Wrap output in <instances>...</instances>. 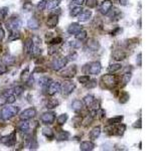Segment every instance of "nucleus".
<instances>
[{
  "instance_id": "cd10ccee",
  "label": "nucleus",
  "mask_w": 161,
  "mask_h": 151,
  "mask_svg": "<svg viewBox=\"0 0 161 151\" xmlns=\"http://www.w3.org/2000/svg\"><path fill=\"white\" fill-rule=\"evenodd\" d=\"M70 137V133L67 131H63L62 130L60 133H58V135L57 136V140L58 141H65V140H67Z\"/></svg>"
},
{
  "instance_id": "8fccbe9b",
  "label": "nucleus",
  "mask_w": 161,
  "mask_h": 151,
  "mask_svg": "<svg viewBox=\"0 0 161 151\" xmlns=\"http://www.w3.org/2000/svg\"><path fill=\"white\" fill-rule=\"evenodd\" d=\"M69 45H70L71 47H74V49H79V47H80V41L78 40H71V41L69 42Z\"/></svg>"
},
{
  "instance_id": "423d86ee",
  "label": "nucleus",
  "mask_w": 161,
  "mask_h": 151,
  "mask_svg": "<svg viewBox=\"0 0 161 151\" xmlns=\"http://www.w3.org/2000/svg\"><path fill=\"white\" fill-rule=\"evenodd\" d=\"M54 120H56V114L53 112H45L40 117V121L45 125L53 124L54 122Z\"/></svg>"
},
{
  "instance_id": "680f3d73",
  "label": "nucleus",
  "mask_w": 161,
  "mask_h": 151,
  "mask_svg": "<svg viewBox=\"0 0 161 151\" xmlns=\"http://www.w3.org/2000/svg\"><path fill=\"white\" fill-rule=\"evenodd\" d=\"M120 31H122L121 27H117V28H115V29H114L113 31L111 32V35H114V36H115V35H117V34L119 33Z\"/></svg>"
},
{
  "instance_id": "a878e982",
  "label": "nucleus",
  "mask_w": 161,
  "mask_h": 151,
  "mask_svg": "<svg viewBox=\"0 0 161 151\" xmlns=\"http://www.w3.org/2000/svg\"><path fill=\"white\" fill-rule=\"evenodd\" d=\"M60 4H61V0H48L45 8H48V10H52V9H54V8H57Z\"/></svg>"
},
{
  "instance_id": "052dcab7",
  "label": "nucleus",
  "mask_w": 161,
  "mask_h": 151,
  "mask_svg": "<svg viewBox=\"0 0 161 151\" xmlns=\"http://www.w3.org/2000/svg\"><path fill=\"white\" fill-rule=\"evenodd\" d=\"M4 36H5V32H4L3 28L1 27V23H0V41L3 40Z\"/></svg>"
},
{
  "instance_id": "4d7b16f0",
  "label": "nucleus",
  "mask_w": 161,
  "mask_h": 151,
  "mask_svg": "<svg viewBox=\"0 0 161 151\" xmlns=\"http://www.w3.org/2000/svg\"><path fill=\"white\" fill-rule=\"evenodd\" d=\"M133 127L134 128H139V129H141L142 128V120L141 119H138L136 122H135L133 124Z\"/></svg>"
},
{
  "instance_id": "f704fd0d",
  "label": "nucleus",
  "mask_w": 161,
  "mask_h": 151,
  "mask_svg": "<svg viewBox=\"0 0 161 151\" xmlns=\"http://www.w3.org/2000/svg\"><path fill=\"white\" fill-rule=\"evenodd\" d=\"M129 99H130V95L127 92H123V93H121L120 97H119V102L121 104H126V103L129 101Z\"/></svg>"
},
{
  "instance_id": "0eeeda50",
  "label": "nucleus",
  "mask_w": 161,
  "mask_h": 151,
  "mask_svg": "<svg viewBox=\"0 0 161 151\" xmlns=\"http://www.w3.org/2000/svg\"><path fill=\"white\" fill-rule=\"evenodd\" d=\"M65 70H62L61 72V76L63 77V78H67V79H71V78H74L77 74V68L76 66H71V67H65L63 68Z\"/></svg>"
},
{
  "instance_id": "aec40b11",
  "label": "nucleus",
  "mask_w": 161,
  "mask_h": 151,
  "mask_svg": "<svg viewBox=\"0 0 161 151\" xmlns=\"http://www.w3.org/2000/svg\"><path fill=\"white\" fill-rule=\"evenodd\" d=\"M27 26L32 30L39 29V21L37 20L35 17H31V18L27 21Z\"/></svg>"
},
{
  "instance_id": "c85d7f7f",
  "label": "nucleus",
  "mask_w": 161,
  "mask_h": 151,
  "mask_svg": "<svg viewBox=\"0 0 161 151\" xmlns=\"http://www.w3.org/2000/svg\"><path fill=\"white\" fill-rule=\"evenodd\" d=\"M50 82H52V80H50L48 77H41L39 81V86H41V87L46 88V87H48Z\"/></svg>"
},
{
  "instance_id": "a19ab883",
  "label": "nucleus",
  "mask_w": 161,
  "mask_h": 151,
  "mask_svg": "<svg viewBox=\"0 0 161 151\" xmlns=\"http://www.w3.org/2000/svg\"><path fill=\"white\" fill-rule=\"evenodd\" d=\"M93 120H94V117H93L92 115H87L86 117H85V119L82 121V123L84 126H89V125H91Z\"/></svg>"
},
{
  "instance_id": "c9c22d12",
  "label": "nucleus",
  "mask_w": 161,
  "mask_h": 151,
  "mask_svg": "<svg viewBox=\"0 0 161 151\" xmlns=\"http://www.w3.org/2000/svg\"><path fill=\"white\" fill-rule=\"evenodd\" d=\"M97 85H98L97 80L93 79V80H89L87 83H85V87H86L87 89H94L97 87Z\"/></svg>"
},
{
  "instance_id": "c03bdc74",
  "label": "nucleus",
  "mask_w": 161,
  "mask_h": 151,
  "mask_svg": "<svg viewBox=\"0 0 161 151\" xmlns=\"http://www.w3.org/2000/svg\"><path fill=\"white\" fill-rule=\"evenodd\" d=\"M8 7H2L0 8V18L1 19H5L7 17V14H8Z\"/></svg>"
},
{
  "instance_id": "69168bd1",
  "label": "nucleus",
  "mask_w": 161,
  "mask_h": 151,
  "mask_svg": "<svg viewBox=\"0 0 161 151\" xmlns=\"http://www.w3.org/2000/svg\"><path fill=\"white\" fill-rule=\"evenodd\" d=\"M119 3L122 6H126L128 4V0H119Z\"/></svg>"
},
{
  "instance_id": "473e14b6",
  "label": "nucleus",
  "mask_w": 161,
  "mask_h": 151,
  "mask_svg": "<svg viewBox=\"0 0 161 151\" xmlns=\"http://www.w3.org/2000/svg\"><path fill=\"white\" fill-rule=\"evenodd\" d=\"M131 78H132V74H131V73H125V74L122 76V86L123 87L129 83L131 81Z\"/></svg>"
},
{
  "instance_id": "7ed1b4c3",
  "label": "nucleus",
  "mask_w": 161,
  "mask_h": 151,
  "mask_svg": "<svg viewBox=\"0 0 161 151\" xmlns=\"http://www.w3.org/2000/svg\"><path fill=\"white\" fill-rule=\"evenodd\" d=\"M102 82L106 86V88L112 89L118 84V77L115 75H105L102 77Z\"/></svg>"
},
{
  "instance_id": "39448f33",
  "label": "nucleus",
  "mask_w": 161,
  "mask_h": 151,
  "mask_svg": "<svg viewBox=\"0 0 161 151\" xmlns=\"http://www.w3.org/2000/svg\"><path fill=\"white\" fill-rule=\"evenodd\" d=\"M0 141H1L2 144L7 146V147H12V146H14V144L16 143V132L14 131L10 133L9 135L1 137Z\"/></svg>"
},
{
  "instance_id": "b1692460",
  "label": "nucleus",
  "mask_w": 161,
  "mask_h": 151,
  "mask_svg": "<svg viewBox=\"0 0 161 151\" xmlns=\"http://www.w3.org/2000/svg\"><path fill=\"white\" fill-rule=\"evenodd\" d=\"M33 40L32 38H27L24 42V53L25 54H29L33 47Z\"/></svg>"
},
{
  "instance_id": "f8f14e48",
  "label": "nucleus",
  "mask_w": 161,
  "mask_h": 151,
  "mask_svg": "<svg viewBox=\"0 0 161 151\" xmlns=\"http://www.w3.org/2000/svg\"><path fill=\"white\" fill-rule=\"evenodd\" d=\"M111 8H113V3L111 0H105V1L102 2L100 6V12L102 14L107 15L111 10Z\"/></svg>"
},
{
  "instance_id": "9d476101",
  "label": "nucleus",
  "mask_w": 161,
  "mask_h": 151,
  "mask_svg": "<svg viewBox=\"0 0 161 151\" xmlns=\"http://www.w3.org/2000/svg\"><path fill=\"white\" fill-rule=\"evenodd\" d=\"M61 84L58 82H50V84L48 87V94L49 96H53L61 92Z\"/></svg>"
},
{
  "instance_id": "6ab92c4d",
  "label": "nucleus",
  "mask_w": 161,
  "mask_h": 151,
  "mask_svg": "<svg viewBox=\"0 0 161 151\" xmlns=\"http://www.w3.org/2000/svg\"><path fill=\"white\" fill-rule=\"evenodd\" d=\"M58 15H52L50 17H48V22H46L48 27H49V28H54L58 25Z\"/></svg>"
},
{
  "instance_id": "9b49d317",
  "label": "nucleus",
  "mask_w": 161,
  "mask_h": 151,
  "mask_svg": "<svg viewBox=\"0 0 161 151\" xmlns=\"http://www.w3.org/2000/svg\"><path fill=\"white\" fill-rule=\"evenodd\" d=\"M7 28L10 30V31H12V30H18L21 25H22V22H21V20L19 18H15V17H13V18H11L9 21L7 22Z\"/></svg>"
},
{
  "instance_id": "a18cd8bd",
  "label": "nucleus",
  "mask_w": 161,
  "mask_h": 151,
  "mask_svg": "<svg viewBox=\"0 0 161 151\" xmlns=\"http://www.w3.org/2000/svg\"><path fill=\"white\" fill-rule=\"evenodd\" d=\"M58 45H50V46L48 47V53L49 55H53L54 54H57V51H58Z\"/></svg>"
},
{
  "instance_id": "2eb2a0df",
  "label": "nucleus",
  "mask_w": 161,
  "mask_h": 151,
  "mask_svg": "<svg viewBox=\"0 0 161 151\" xmlns=\"http://www.w3.org/2000/svg\"><path fill=\"white\" fill-rule=\"evenodd\" d=\"M94 148H95V144L92 141H84L80 145V149L82 151H91Z\"/></svg>"
},
{
  "instance_id": "37998d69",
  "label": "nucleus",
  "mask_w": 161,
  "mask_h": 151,
  "mask_svg": "<svg viewBox=\"0 0 161 151\" xmlns=\"http://www.w3.org/2000/svg\"><path fill=\"white\" fill-rule=\"evenodd\" d=\"M15 101H16V96L13 93L8 94L6 96V102L8 103V104H13Z\"/></svg>"
},
{
  "instance_id": "f3484780",
  "label": "nucleus",
  "mask_w": 161,
  "mask_h": 151,
  "mask_svg": "<svg viewBox=\"0 0 161 151\" xmlns=\"http://www.w3.org/2000/svg\"><path fill=\"white\" fill-rule=\"evenodd\" d=\"M80 29H82V26L78 22H74L67 27V32L70 34H77Z\"/></svg>"
},
{
  "instance_id": "dca6fc26",
  "label": "nucleus",
  "mask_w": 161,
  "mask_h": 151,
  "mask_svg": "<svg viewBox=\"0 0 161 151\" xmlns=\"http://www.w3.org/2000/svg\"><path fill=\"white\" fill-rule=\"evenodd\" d=\"M112 57H113V59H115V60H123V59H126L127 54L125 53L124 50H116L113 53Z\"/></svg>"
},
{
  "instance_id": "4c0bfd02",
  "label": "nucleus",
  "mask_w": 161,
  "mask_h": 151,
  "mask_svg": "<svg viewBox=\"0 0 161 151\" xmlns=\"http://www.w3.org/2000/svg\"><path fill=\"white\" fill-rule=\"evenodd\" d=\"M29 77H30V74H29V68H26L22 73H21L20 80L22 81V82H25V83H26V81L28 80Z\"/></svg>"
},
{
  "instance_id": "72a5a7b5",
  "label": "nucleus",
  "mask_w": 161,
  "mask_h": 151,
  "mask_svg": "<svg viewBox=\"0 0 161 151\" xmlns=\"http://www.w3.org/2000/svg\"><path fill=\"white\" fill-rule=\"evenodd\" d=\"M122 68V66H121V64H110V66L108 67V71L109 72H111V73H116L118 71H120Z\"/></svg>"
},
{
  "instance_id": "13d9d810",
  "label": "nucleus",
  "mask_w": 161,
  "mask_h": 151,
  "mask_svg": "<svg viewBox=\"0 0 161 151\" xmlns=\"http://www.w3.org/2000/svg\"><path fill=\"white\" fill-rule=\"evenodd\" d=\"M142 54L140 53V54H138V55H137V59H136V63H137V64L139 67H141L142 66Z\"/></svg>"
},
{
  "instance_id": "c756f323",
  "label": "nucleus",
  "mask_w": 161,
  "mask_h": 151,
  "mask_svg": "<svg viewBox=\"0 0 161 151\" xmlns=\"http://www.w3.org/2000/svg\"><path fill=\"white\" fill-rule=\"evenodd\" d=\"M123 120V116H117V117H114V118H110L108 120V124L110 126H113V125H117L122 122Z\"/></svg>"
},
{
  "instance_id": "1a4fd4ad",
  "label": "nucleus",
  "mask_w": 161,
  "mask_h": 151,
  "mask_svg": "<svg viewBox=\"0 0 161 151\" xmlns=\"http://www.w3.org/2000/svg\"><path fill=\"white\" fill-rule=\"evenodd\" d=\"M36 115V110L34 108H28L25 109L20 113V119L21 120H29L33 118Z\"/></svg>"
},
{
  "instance_id": "4468645a",
  "label": "nucleus",
  "mask_w": 161,
  "mask_h": 151,
  "mask_svg": "<svg viewBox=\"0 0 161 151\" xmlns=\"http://www.w3.org/2000/svg\"><path fill=\"white\" fill-rule=\"evenodd\" d=\"M79 16V21L80 22H86L92 16V11L91 10H82V12L78 15Z\"/></svg>"
},
{
  "instance_id": "4be33fe9",
  "label": "nucleus",
  "mask_w": 161,
  "mask_h": 151,
  "mask_svg": "<svg viewBox=\"0 0 161 151\" xmlns=\"http://www.w3.org/2000/svg\"><path fill=\"white\" fill-rule=\"evenodd\" d=\"M118 126L114 129V134H116L117 136H122L123 134H124L125 133V131H126V125L125 124H121V123H119V124H117Z\"/></svg>"
},
{
  "instance_id": "6e6552de",
  "label": "nucleus",
  "mask_w": 161,
  "mask_h": 151,
  "mask_svg": "<svg viewBox=\"0 0 161 151\" xmlns=\"http://www.w3.org/2000/svg\"><path fill=\"white\" fill-rule=\"evenodd\" d=\"M76 89V85L71 82H66L62 86H61V91L62 92L63 96H69L74 92Z\"/></svg>"
},
{
  "instance_id": "ea45409f",
  "label": "nucleus",
  "mask_w": 161,
  "mask_h": 151,
  "mask_svg": "<svg viewBox=\"0 0 161 151\" xmlns=\"http://www.w3.org/2000/svg\"><path fill=\"white\" fill-rule=\"evenodd\" d=\"M67 118H69V116H67V114H62V115H60L58 117V119H57V121H58V125H63L65 124L67 121Z\"/></svg>"
},
{
  "instance_id": "de8ad7c7",
  "label": "nucleus",
  "mask_w": 161,
  "mask_h": 151,
  "mask_svg": "<svg viewBox=\"0 0 161 151\" xmlns=\"http://www.w3.org/2000/svg\"><path fill=\"white\" fill-rule=\"evenodd\" d=\"M62 42V38L60 37V36L54 37V38H53V40H49V44L50 45H61Z\"/></svg>"
},
{
  "instance_id": "e433bc0d",
  "label": "nucleus",
  "mask_w": 161,
  "mask_h": 151,
  "mask_svg": "<svg viewBox=\"0 0 161 151\" xmlns=\"http://www.w3.org/2000/svg\"><path fill=\"white\" fill-rule=\"evenodd\" d=\"M82 10H83V8L80 7V5H78V6L74 7L73 9L70 11V15L73 16V17H76V16H78L80 13V12H82Z\"/></svg>"
},
{
  "instance_id": "f03ea898",
  "label": "nucleus",
  "mask_w": 161,
  "mask_h": 151,
  "mask_svg": "<svg viewBox=\"0 0 161 151\" xmlns=\"http://www.w3.org/2000/svg\"><path fill=\"white\" fill-rule=\"evenodd\" d=\"M87 70V75L91 74V75H98L100 74V72L102 70V64L100 62H93V63H90L85 66V68L84 71Z\"/></svg>"
},
{
  "instance_id": "6e6d98bb",
  "label": "nucleus",
  "mask_w": 161,
  "mask_h": 151,
  "mask_svg": "<svg viewBox=\"0 0 161 151\" xmlns=\"http://www.w3.org/2000/svg\"><path fill=\"white\" fill-rule=\"evenodd\" d=\"M23 9L25 11H30L32 9V4L30 2H26V3H24V5H23Z\"/></svg>"
},
{
  "instance_id": "5701e85b",
  "label": "nucleus",
  "mask_w": 161,
  "mask_h": 151,
  "mask_svg": "<svg viewBox=\"0 0 161 151\" xmlns=\"http://www.w3.org/2000/svg\"><path fill=\"white\" fill-rule=\"evenodd\" d=\"M101 134V127L100 126H96L91 130L90 132V138L92 140H96Z\"/></svg>"
},
{
  "instance_id": "3c124183",
  "label": "nucleus",
  "mask_w": 161,
  "mask_h": 151,
  "mask_svg": "<svg viewBox=\"0 0 161 151\" xmlns=\"http://www.w3.org/2000/svg\"><path fill=\"white\" fill-rule=\"evenodd\" d=\"M78 80L79 82H80L82 84H85V83H87V82L90 80V76L89 75H84V76H80L78 78Z\"/></svg>"
},
{
  "instance_id": "412c9836",
  "label": "nucleus",
  "mask_w": 161,
  "mask_h": 151,
  "mask_svg": "<svg viewBox=\"0 0 161 151\" xmlns=\"http://www.w3.org/2000/svg\"><path fill=\"white\" fill-rule=\"evenodd\" d=\"M83 107H84V104L83 102L80 100H74L73 103H71V108H73V110L75 112H80L83 110Z\"/></svg>"
},
{
  "instance_id": "f257e3e1",
  "label": "nucleus",
  "mask_w": 161,
  "mask_h": 151,
  "mask_svg": "<svg viewBox=\"0 0 161 151\" xmlns=\"http://www.w3.org/2000/svg\"><path fill=\"white\" fill-rule=\"evenodd\" d=\"M18 112H19V107L17 106H8V107L3 108V110L1 111L2 119L9 120L17 115Z\"/></svg>"
},
{
  "instance_id": "09e8293b",
  "label": "nucleus",
  "mask_w": 161,
  "mask_h": 151,
  "mask_svg": "<svg viewBox=\"0 0 161 151\" xmlns=\"http://www.w3.org/2000/svg\"><path fill=\"white\" fill-rule=\"evenodd\" d=\"M24 91V89H23V87L22 86H16V87L14 88V95H16V96H19V95H21L22 94V92Z\"/></svg>"
},
{
  "instance_id": "2f4dec72",
  "label": "nucleus",
  "mask_w": 161,
  "mask_h": 151,
  "mask_svg": "<svg viewBox=\"0 0 161 151\" xmlns=\"http://www.w3.org/2000/svg\"><path fill=\"white\" fill-rule=\"evenodd\" d=\"M87 35H88V32H87V30H85V29H80V31L76 34V38H77L78 40L80 41H82L84 40H86L87 38Z\"/></svg>"
},
{
  "instance_id": "79ce46f5",
  "label": "nucleus",
  "mask_w": 161,
  "mask_h": 151,
  "mask_svg": "<svg viewBox=\"0 0 161 151\" xmlns=\"http://www.w3.org/2000/svg\"><path fill=\"white\" fill-rule=\"evenodd\" d=\"M110 11H112V14L110 15V16H111L112 19H113V18H115L116 20L119 19V17H120V15H121V12H120L119 9H117V8H114V9H112V8H111V10H110Z\"/></svg>"
},
{
  "instance_id": "338daca9",
  "label": "nucleus",
  "mask_w": 161,
  "mask_h": 151,
  "mask_svg": "<svg viewBox=\"0 0 161 151\" xmlns=\"http://www.w3.org/2000/svg\"><path fill=\"white\" fill-rule=\"evenodd\" d=\"M2 119V114H1V112H0V120Z\"/></svg>"
},
{
  "instance_id": "bb28decb",
  "label": "nucleus",
  "mask_w": 161,
  "mask_h": 151,
  "mask_svg": "<svg viewBox=\"0 0 161 151\" xmlns=\"http://www.w3.org/2000/svg\"><path fill=\"white\" fill-rule=\"evenodd\" d=\"M42 134H44L46 138H48V139H53V138L54 137V133L53 131V129L48 128V127L42 128Z\"/></svg>"
},
{
  "instance_id": "bf43d9fd",
  "label": "nucleus",
  "mask_w": 161,
  "mask_h": 151,
  "mask_svg": "<svg viewBox=\"0 0 161 151\" xmlns=\"http://www.w3.org/2000/svg\"><path fill=\"white\" fill-rule=\"evenodd\" d=\"M73 2L75 4H77V5L82 6V5H84L85 3H86V0H73Z\"/></svg>"
},
{
  "instance_id": "864d4df0",
  "label": "nucleus",
  "mask_w": 161,
  "mask_h": 151,
  "mask_svg": "<svg viewBox=\"0 0 161 151\" xmlns=\"http://www.w3.org/2000/svg\"><path fill=\"white\" fill-rule=\"evenodd\" d=\"M97 2H98V0H87V5L88 7H90V8H94L96 7L97 5Z\"/></svg>"
},
{
  "instance_id": "7c9ffc66",
  "label": "nucleus",
  "mask_w": 161,
  "mask_h": 151,
  "mask_svg": "<svg viewBox=\"0 0 161 151\" xmlns=\"http://www.w3.org/2000/svg\"><path fill=\"white\" fill-rule=\"evenodd\" d=\"M20 38V33L18 30H12L9 37H8V41H14V40H17Z\"/></svg>"
},
{
  "instance_id": "ddd939ff",
  "label": "nucleus",
  "mask_w": 161,
  "mask_h": 151,
  "mask_svg": "<svg viewBox=\"0 0 161 151\" xmlns=\"http://www.w3.org/2000/svg\"><path fill=\"white\" fill-rule=\"evenodd\" d=\"M87 46L91 51H97L100 49V44L95 38H91V40H89V41L87 42Z\"/></svg>"
},
{
  "instance_id": "58836bf2",
  "label": "nucleus",
  "mask_w": 161,
  "mask_h": 151,
  "mask_svg": "<svg viewBox=\"0 0 161 151\" xmlns=\"http://www.w3.org/2000/svg\"><path fill=\"white\" fill-rule=\"evenodd\" d=\"M58 101L57 99H50V100H48V104H46V108L48 109H53V108L58 107Z\"/></svg>"
},
{
  "instance_id": "e2e57ef3",
  "label": "nucleus",
  "mask_w": 161,
  "mask_h": 151,
  "mask_svg": "<svg viewBox=\"0 0 161 151\" xmlns=\"http://www.w3.org/2000/svg\"><path fill=\"white\" fill-rule=\"evenodd\" d=\"M7 72V68L5 66H0V75H3V74H5V73Z\"/></svg>"
},
{
  "instance_id": "a211bd4d",
  "label": "nucleus",
  "mask_w": 161,
  "mask_h": 151,
  "mask_svg": "<svg viewBox=\"0 0 161 151\" xmlns=\"http://www.w3.org/2000/svg\"><path fill=\"white\" fill-rule=\"evenodd\" d=\"M95 102H96V99H95L94 96H93V95H87V96H85V98H84L85 105H86L88 108H90V109L93 106H94Z\"/></svg>"
},
{
  "instance_id": "0e129e2a",
  "label": "nucleus",
  "mask_w": 161,
  "mask_h": 151,
  "mask_svg": "<svg viewBox=\"0 0 161 151\" xmlns=\"http://www.w3.org/2000/svg\"><path fill=\"white\" fill-rule=\"evenodd\" d=\"M98 112H99V114H100L99 118H100V119H103V118L105 117V114H106V113H105V111H104L103 109H99V110H98Z\"/></svg>"
},
{
  "instance_id": "20e7f679",
  "label": "nucleus",
  "mask_w": 161,
  "mask_h": 151,
  "mask_svg": "<svg viewBox=\"0 0 161 151\" xmlns=\"http://www.w3.org/2000/svg\"><path fill=\"white\" fill-rule=\"evenodd\" d=\"M67 63H69V59H67V58L62 57V58L56 59H53V63H52V68L56 72H60L67 66Z\"/></svg>"
},
{
  "instance_id": "603ef678",
  "label": "nucleus",
  "mask_w": 161,
  "mask_h": 151,
  "mask_svg": "<svg viewBox=\"0 0 161 151\" xmlns=\"http://www.w3.org/2000/svg\"><path fill=\"white\" fill-rule=\"evenodd\" d=\"M3 60L6 64H13V62H14V58L11 57V55H6Z\"/></svg>"
},
{
  "instance_id": "5fc2aeb1",
  "label": "nucleus",
  "mask_w": 161,
  "mask_h": 151,
  "mask_svg": "<svg viewBox=\"0 0 161 151\" xmlns=\"http://www.w3.org/2000/svg\"><path fill=\"white\" fill-rule=\"evenodd\" d=\"M6 96L4 95V93L0 94V107H2L3 105L6 104Z\"/></svg>"
},
{
  "instance_id": "393cba45",
  "label": "nucleus",
  "mask_w": 161,
  "mask_h": 151,
  "mask_svg": "<svg viewBox=\"0 0 161 151\" xmlns=\"http://www.w3.org/2000/svg\"><path fill=\"white\" fill-rule=\"evenodd\" d=\"M19 130L23 133H27L30 129V125H29V122H27V120H22V122L19 123Z\"/></svg>"
},
{
  "instance_id": "49530a36",
  "label": "nucleus",
  "mask_w": 161,
  "mask_h": 151,
  "mask_svg": "<svg viewBox=\"0 0 161 151\" xmlns=\"http://www.w3.org/2000/svg\"><path fill=\"white\" fill-rule=\"evenodd\" d=\"M48 0H40V2L37 4V10H44V8L46 7V4H48Z\"/></svg>"
}]
</instances>
